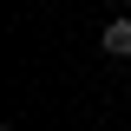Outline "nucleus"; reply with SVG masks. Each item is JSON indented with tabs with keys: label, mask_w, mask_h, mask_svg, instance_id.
Returning <instances> with one entry per match:
<instances>
[{
	"label": "nucleus",
	"mask_w": 131,
	"mask_h": 131,
	"mask_svg": "<svg viewBox=\"0 0 131 131\" xmlns=\"http://www.w3.org/2000/svg\"><path fill=\"white\" fill-rule=\"evenodd\" d=\"M105 52L112 59H131V20H112L105 26Z\"/></svg>",
	"instance_id": "nucleus-1"
},
{
	"label": "nucleus",
	"mask_w": 131,
	"mask_h": 131,
	"mask_svg": "<svg viewBox=\"0 0 131 131\" xmlns=\"http://www.w3.org/2000/svg\"><path fill=\"white\" fill-rule=\"evenodd\" d=\"M7 131H13V125H7Z\"/></svg>",
	"instance_id": "nucleus-2"
}]
</instances>
